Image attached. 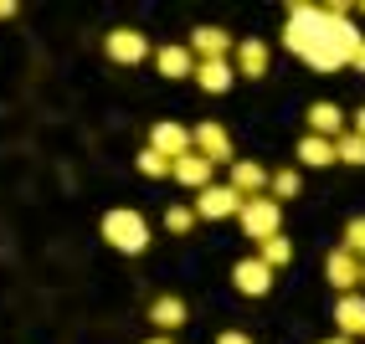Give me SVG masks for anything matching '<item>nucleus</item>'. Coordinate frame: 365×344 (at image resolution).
Segmentation results:
<instances>
[{"label":"nucleus","instance_id":"8","mask_svg":"<svg viewBox=\"0 0 365 344\" xmlns=\"http://www.w3.org/2000/svg\"><path fill=\"white\" fill-rule=\"evenodd\" d=\"M242 206H247V195H237L232 185H206L196 195V216L201 221H227V216H242Z\"/></svg>","mask_w":365,"mask_h":344},{"label":"nucleus","instance_id":"3","mask_svg":"<svg viewBox=\"0 0 365 344\" xmlns=\"http://www.w3.org/2000/svg\"><path fill=\"white\" fill-rule=\"evenodd\" d=\"M237 221H242V231H247V241H257V247H262L267 236L283 231V206L273 201V195H252V201L242 206Z\"/></svg>","mask_w":365,"mask_h":344},{"label":"nucleus","instance_id":"33","mask_svg":"<svg viewBox=\"0 0 365 344\" xmlns=\"http://www.w3.org/2000/svg\"><path fill=\"white\" fill-rule=\"evenodd\" d=\"M360 293H365V273H360Z\"/></svg>","mask_w":365,"mask_h":344},{"label":"nucleus","instance_id":"13","mask_svg":"<svg viewBox=\"0 0 365 344\" xmlns=\"http://www.w3.org/2000/svg\"><path fill=\"white\" fill-rule=\"evenodd\" d=\"M190 134H196V155H206L211 165H232V134L222 124H211V118H206V124H196Z\"/></svg>","mask_w":365,"mask_h":344},{"label":"nucleus","instance_id":"7","mask_svg":"<svg viewBox=\"0 0 365 344\" xmlns=\"http://www.w3.org/2000/svg\"><path fill=\"white\" fill-rule=\"evenodd\" d=\"M232 288L242 293V298H267V293H273V267H267L262 257H242L232 267Z\"/></svg>","mask_w":365,"mask_h":344},{"label":"nucleus","instance_id":"12","mask_svg":"<svg viewBox=\"0 0 365 344\" xmlns=\"http://www.w3.org/2000/svg\"><path fill=\"white\" fill-rule=\"evenodd\" d=\"M304 124H309L304 134H319V139H339V134H350V124H345V108H339V103H329V98L309 103Z\"/></svg>","mask_w":365,"mask_h":344},{"label":"nucleus","instance_id":"24","mask_svg":"<svg viewBox=\"0 0 365 344\" xmlns=\"http://www.w3.org/2000/svg\"><path fill=\"white\" fill-rule=\"evenodd\" d=\"M345 252H355L360 262H365V216H350L345 221V241H339Z\"/></svg>","mask_w":365,"mask_h":344},{"label":"nucleus","instance_id":"16","mask_svg":"<svg viewBox=\"0 0 365 344\" xmlns=\"http://www.w3.org/2000/svg\"><path fill=\"white\" fill-rule=\"evenodd\" d=\"M170 175H175L185 190H196V195H201L206 185H216V180H211V175H216V165H211L206 155H196V150H190L185 160H175V170H170Z\"/></svg>","mask_w":365,"mask_h":344},{"label":"nucleus","instance_id":"27","mask_svg":"<svg viewBox=\"0 0 365 344\" xmlns=\"http://www.w3.org/2000/svg\"><path fill=\"white\" fill-rule=\"evenodd\" d=\"M11 16H21V6L16 0H0V21H11Z\"/></svg>","mask_w":365,"mask_h":344},{"label":"nucleus","instance_id":"28","mask_svg":"<svg viewBox=\"0 0 365 344\" xmlns=\"http://www.w3.org/2000/svg\"><path fill=\"white\" fill-rule=\"evenodd\" d=\"M350 129H355V134L365 139V108H355V118H350Z\"/></svg>","mask_w":365,"mask_h":344},{"label":"nucleus","instance_id":"9","mask_svg":"<svg viewBox=\"0 0 365 344\" xmlns=\"http://www.w3.org/2000/svg\"><path fill=\"white\" fill-rule=\"evenodd\" d=\"M360 273H365V262H360L355 252H345V247H334V252L324 257V283H329L334 293H360Z\"/></svg>","mask_w":365,"mask_h":344},{"label":"nucleus","instance_id":"17","mask_svg":"<svg viewBox=\"0 0 365 344\" xmlns=\"http://www.w3.org/2000/svg\"><path fill=\"white\" fill-rule=\"evenodd\" d=\"M150 324L160 334H175L185 324V298H175V293H160V298L150 303Z\"/></svg>","mask_w":365,"mask_h":344},{"label":"nucleus","instance_id":"30","mask_svg":"<svg viewBox=\"0 0 365 344\" xmlns=\"http://www.w3.org/2000/svg\"><path fill=\"white\" fill-rule=\"evenodd\" d=\"M144 344H175V339H170V334H155V339H144Z\"/></svg>","mask_w":365,"mask_h":344},{"label":"nucleus","instance_id":"2","mask_svg":"<svg viewBox=\"0 0 365 344\" xmlns=\"http://www.w3.org/2000/svg\"><path fill=\"white\" fill-rule=\"evenodd\" d=\"M98 231L113 252H124V257H139V252H150V221H144L134 206H113L103 221H98Z\"/></svg>","mask_w":365,"mask_h":344},{"label":"nucleus","instance_id":"4","mask_svg":"<svg viewBox=\"0 0 365 344\" xmlns=\"http://www.w3.org/2000/svg\"><path fill=\"white\" fill-rule=\"evenodd\" d=\"M103 52H108V62H118V67H139L144 57H155V46H150V36L134 31V26H113V31L103 36Z\"/></svg>","mask_w":365,"mask_h":344},{"label":"nucleus","instance_id":"25","mask_svg":"<svg viewBox=\"0 0 365 344\" xmlns=\"http://www.w3.org/2000/svg\"><path fill=\"white\" fill-rule=\"evenodd\" d=\"M196 221H201V216H196V206H170V211H165V226L175 231V236H185L190 226H196Z\"/></svg>","mask_w":365,"mask_h":344},{"label":"nucleus","instance_id":"19","mask_svg":"<svg viewBox=\"0 0 365 344\" xmlns=\"http://www.w3.org/2000/svg\"><path fill=\"white\" fill-rule=\"evenodd\" d=\"M299 160H304L309 170H324V165H334V139L304 134V139H299Z\"/></svg>","mask_w":365,"mask_h":344},{"label":"nucleus","instance_id":"5","mask_svg":"<svg viewBox=\"0 0 365 344\" xmlns=\"http://www.w3.org/2000/svg\"><path fill=\"white\" fill-rule=\"evenodd\" d=\"M150 150L175 165V160H185L190 150H196V134H190L185 124H175V118H160V124L150 129Z\"/></svg>","mask_w":365,"mask_h":344},{"label":"nucleus","instance_id":"22","mask_svg":"<svg viewBox=\"0 0 365 344\" xmlns=\"http://www.w3.org/2000/svg\"><path fill=\"white\" fill-rule=\"evenodd\" d=\"M134 165H139V175H144V180H165L170 170H175V165H170L165 155H155L150 144H144V150H139V160H134Z\"/></svg>","mask_w":365,"mask_h":344},{"label":"nucleus","instance_id":"23","mask_svg":"<svg viewBox=\"0 0 365 344\" xmlns=\"http://www.w3.org/2000/svg\"><path fill=\"white\" fill-rule=\"evenodd\" d=\"M334 160H345V165H365V139L350 129V134H339L334 139Z\"/></svg>","mask_w":365,"mask_h":344},{"label":"nucleus","instance_id":"29","mask_svg":"<svg viewBox=\"0 0 365 344\" xmlns=\"http://www.w3.org/2000/svg\"><path fill=\"white\" fill-rule=\"evenodd\" d=\"M350 72H365V46L355 52V62H350Z\"/></svg>","mask_w":365,"mask_h":344},{"label":"nucleus","instance_id":"32","mask_svg":"<svg viewBox=\"0 0 365 344\" xmlns=\"http://www.w3.org/2000/svg\"><path fill=\"white\" fill-rule=\"evenodd\" d=\"M355 16H365V6H355Z\"/></svg>","mask_w":365,"mask_h":344},{"label":"nucleus","instance_id":"31","mask_svg":"<svg viewBox=\"0 0 365 344\" xmlns=\"http://www.w3.org/2000/svg\"><path fill=\"white\" fill-rule=\"evenodd\" d=\"M324 344H355V339H345V334H334V339H324Z\"/></svg>","mask_w":365,"mask_h":344},{"label":"nucleus","instance_id":"1","mask_svg":"<svg viewBox=\"0 0 365 344\" xmlns=\"http://www.w3.org/2000/svg\"><path fill=\"white\" fill-rule=\"evenodd\" d=\"M355 21V0H329V6H288L283 21V46L314 72H339L350 67L365 36L350 26Z\"/></svg>","mask_w":365,"mask_h":344},{"label":"nucleus","instance_id":"26","mask_svg":"<svg viewBox=\"0 0 365 344\" xmlns=\"http://www.w3.org/2000/svg\"><path fill=\"white\" fill-rule=\"evenodd\" d=\"M216 344H257V339L242 334V329H227V334H216Z\"/></svg>","mask_w":365,"mask_h":344},{"label":"nucleus","instance_id":"18","mask_svg":"<svg viewBox=\"0 0 365 344\" xmlns=\"http://www.w3.org/2000/svg\"><path fill=\"white\" fill-rule=\"evenodd\" d=\"M196 83H201L206 93H232L237 67H232V62H196Z\"/></svg>","mask_w":365,"mask_h":344},{"label":"nucleus","instance_id":"6","mask_svg":"<svg viewBox=\"0 0 365 344\" xmlns=\"http://www.w3.org/2000/svg\"><path fill=\"white\" fill-rule=\"evenodd\" d=\"M185 46L196 52V62H232L237 36H232V31H222V26H196Z\"/></svg>","mask_w":365,"mask_h":344},{"label":"nucleus","instance_id":"10","mask_svg":"<svg viewBox=\"0 0 365 344\" xmlns=\"http://www.w3.org/2000/svg\"><path fill=\"white\" fill-rule=\"evenodd\" d=\"M267 62H273V52H267V41H262V36H242V41H237V52H232L237 78H252V83L267 78Z\"/></svg>","mask_w":365,"mask_h":344},{"label":"nucleus","instance_id":"21","mask_svg":"<svg viewBox=\"0 0 365 344\" xmlns=\"http://www.w3.org/2000/svg\"><path fill=\"white\" fill-rule=\"evenodd\" d=\"M257 257H262V262H267V267H273V273H278V267H283L288 257H294V241H288V236L278 231V236H267L262 247H257Z\"/></svg>","mask_w":365,"mask_h":344},{"label":"nucleus","instance_id":"11","mask_svg":"<svg viewBox=\"0 0 365 344\" xmlns=\"http://www.w3.org/2000/svg\"><path fill=\"white\" fill-rule=\"evenodd\" d=\"M155 72L170 78V83L196 78V52H190L185 41H165V46H155Z\"/></svg>","mask_w":365,"mask_h":344},{"label":"nucleus","instance_id":"14","mask_svg":"<svg viewBox=\"0 0 365 344\" xmlns=\"http://www.w3.org/2000/svg\"><path fill=\"white\" fill-rule=\"evenodd\" d=\"M267 180H273V175H267V170H262L257 160H232L227 185H232L237 195H247V201H252V195H267Z\"/></svg>","mask_w":365,"mask_h":344},{"label":"nucleus","instance_id":"15","mask_svg":"<svg viewBox=\"0 0 365 344\" xmlns=\"http://www.w3.org/2000/svg\"><path fill=\"white\" fill-rule=\"evenodd\" d=\"M334 324H339V334H345V339H365V293H339Z\"/></svg>","mask_w":365,"mask_h":344},{"label":"nucleus","instance_id":"20","mask_svg":"<svg viewBox=\"0 0 365 344\" xmlns=\"http://www.w3.org/2000/svg\"><path fill=\"white\" fill-rule=\"evenodd\" d=\"M267 195L283 206V201H299V170H273V180H267Z\"/></svg>","mask_w":365,"mask_h":344}]
</instances>
